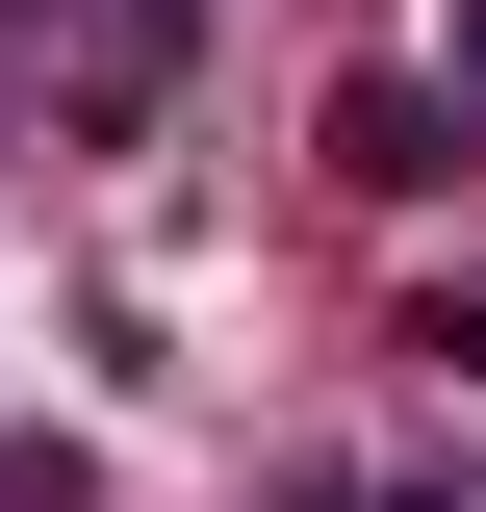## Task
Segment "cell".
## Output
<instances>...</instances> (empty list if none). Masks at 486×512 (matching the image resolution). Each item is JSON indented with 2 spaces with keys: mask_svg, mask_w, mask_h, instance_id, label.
<instances>
[{
  "mask_svg": "<svg viewBox=\"0 0 486 512\" xmlns=\"http://www.w3.org/2000/svg\"><path fill=\"white\" fill-rule=\"evenodd\" d=\"M0 512H103V461L77 436H0Z\"/></svg>",
  "mask_w": 486,
  "mask_h": 512,
  "instance_id": "cell-3",
  "label": "cell"
},
{
  "mask_svg": "<svg viewBox=\"0 0 486 512\" xmlns=\"http://www.w3.org/2000/svg\"><path fill=\"white\" fill-rule=\"evenodd\" d=\"M461 333H486V282H461V308H435V359H461Z\"/></svg>",
  "mask_w": 486,
  "mask_h": 512,
  "instance_id": "cell-4",
  "label": "cell"
},
{
  "mask_svg": "<svg viewBox=\"0 0 486 512\" xmlns=\"http://www.w3.org/2000/svg\"><path fill=\"white\" fill-rule=\"evenodd\" d=\"M333 180H359V205H435V180H461V103H435V77H359V103H333Z\"/></svg>",
  "mask_w": 486,
  "mask_h": 512,
  "instance_id": "cell-2",
  "label": "cell"
},
{
  "mask_svg": "<svg viewBox=\"0 0 486 512\" xmlns=\"http://www.w3.org/2000/svg\"><path fill=\"white\" fill-rule=\"evenodd\" d=\"M205 52V0H0V77H52V128H154Z\"/></svg>",
  "mask_w": 486,
  "mask_h": 512,
  "instance_id": "cell-1",
  "label": "cell"
},
{
  "mask_svg": "<svg viewBox=\"0 0 486 512\" xmlns=\"http://www.w3.org/2000/svg\"><path fill=\"white\" fill-rule=\"evenodd\" d=\"M461 77H486V0H461Z\"/></svg>",
  "mask_w": 486,
  "mask_h": 512,
  "instance_id": "cell-5",
  "label": "cell"
}]
</instances>
